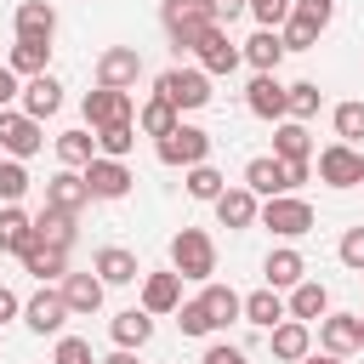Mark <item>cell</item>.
Listing matches in <instances>:
<instances>
[{
  "label": "cell",
  "instance_id": "cell-1",
  "mask_svg": "<svg viewBox=\"0 0 364 364\" xmlns=\"http://www.w3.org/2000/svg\"><path fill=\"white\" fill-rule=\"evenodd\" d=\"M171 267H176L182 279H193V284H210V279H216V239H210L205 228L171 233Z\"/></svg>",
  "mask_w": 364,
  "mask_h": 364
},
{
  "label": "cell",
  "instance_id": "cell-2",
  "mask_svg": "<svg viewBox=\"0 0 364 364\" xmlns=\"http://www.w3.org/2000/svg\"><path fill=\"white\" fill-rule=\"evenodd\" d=\"M154 97H165L176 114H193V108H205L216 91H210V74H205V68H182V63H176V68H165V74L154 80Z\"/></svg>",
  "mask_w": 364,
  "mask_h": 364
},
{
  "label": "cell",
  "instance_id": "cell-3",
  "mask_svg": "<svg viewBox=\"0 0 364 364\" xmlns=\"http://www.w3.org/2000/svg\"><path fill=\"white\" fill-rule=\"evenodd\" d=\"M154 154H159V165H176V171H193V165H205L210 159V131H199V125H176L171 136H159L154 142Z\"/></svg>",
  "mask_w": 364,
  "mask_h": 364
},
{
  "label": "cell",
  "instance_id": "cell-4",
  "mask_svg": "<svg viewBox=\"0 0 364 364\" xmlns=\"http://www.w3.org/2000/svg\"><path fill=\"white\" fill-rule=\"evenodd\" d=\"M262 228H273L279 239H301V233H313V228H318V216H313V205H307V199L279 193V199H262Z\"/></svg>",
  "mask_w": 364,
  "mask_h": 364
},
{
  "label": "cell",
  "instance_id": "cell-5",
  "mask_svg": "<svg viewBox=\"0 0 364 364\" xmlns=\"http://www.w3.org/2000/svg\"><path fill=\"white\" fill-rule=\"evenodd\" d=\"M40 148H46V125L28 119L23 108H0V154L6 159H28Z\"/></svg>",
  "mask_w": 364,
  "mask_h": 364
},
{
  "label": "cell",
  "instance_id": "cell-6",
  "mask_svg": "<svg viewBox=\"0 0 364 364\" xmlns=\"http://www.w3.org/2000/svg\"><path fill=\"white\" fill-rule=\"evenodd\" d=\"M136 80H142V51H136V46H108V51H97V85L131 91Z\"/></svg>",
  "mask_w": 364,
  "mask_h": 364
},
{
  "label": "cell",
  "instance_id": "cell-7",
  "mask_svg": "<svg viewBox=\"0 0 364 364\" xmlns=\"http://www.w3.org/2000/svg\"><path fill=\"white\" fill-rule=\"evenodd\" d=\"M245 108L256 114V119H290V85L279 80V74H256L250 85H245Z\"/></svg>",
  "mask_w": 364,
  "mask_h": 364
},
{
  "label": "cell",
  "instance_id": "cell-8",
  "mask_svg": "<svg viewBox=\"0 0 364 364\" xmlns=\"http://www.w3.org/2000/svg\"><path fill=\"white\" fill-rule=\"evenodd\" d=\"M74 313H68V301H63V290H34L28 301H23V324L34 330V336H63V324H68Z\"/></svg>",
  "mask_w": 364,
  "mask_h": 364
},
{
  "label": "cell",
  "instance_id": "cell-9",
  "mask_svg": "<svg viewBox=\"0 0 364 364\" xmlns=\"http://www.w3.org/2000/svg\"><path fill=\"white\" fill-rule=\"evenodd\" d=\"M85 125L91 131H102V125H125V119H136V102H131V91H108V85H97V91H85Z\"/></svg>",
  "mask_w": 364,
  "mask_h": 364
},
{
  "label": "cell",
  "instance_id": "cell-10",
  "mask_svg": "<svg viewBox=\"0 0 364 364\" xmlns=\"http://www.w3.org/2000/svg\"><path fill=\"white\" fill-rule=\"evenodd\" d=\"M318 182H330V188H358V182H364V154L347 148V142L318 148Z\"/></svg>",
  "mask_w": 364,
  "mask_h": 364
},
{
  "label": "cell",
  "instance_id": "cell-11",
  "mask_svg": "<svg viewBox=\"0 0 364 364\" xmlns=\"http://www.w3.org/2000/svg\"><path fill=\"white\" fill-rule=\"evenodd\" d=\"M131 182H136V176H131L125 159H102V154H97V159L85 165V188H91V199H108V205H114V199L131 193Z\"/></svg>",
  "mask_w": 364,
  "mask_h": 364
},
{
  "label": "cell",
  "instance_id": "cell-12",
  "mask_svg": "<svg viewBox=\"0 0 364 364\" xmlns=\"http://www.w3.org/2000/svg\"><path fill=\"white\" fill-rule=\"evenodd\" d=\"M46 205L51 210H68V216H80L85 205H91V188H85V171H57V176H46Z\"/></svg>",
  "mask_w": 364,
  "mask_h": 364
},
{
  "label": "cell",
  "instance_id": "cell-13",
  "mask_svg": "<svg viewBox=\"0 0 364 364\" xmlns=\"http://www.w3.org/2000/svg\"><path fill=\"white\" fill-rule=\"evenodd\" d=\"M176 307H182V273H176V267L142 273V313L165 318V313H176Z\"/></svg>",
  "mask_w": 364,
  "mask_h": 364
},
{
  "label": "cell",
  "instance_id": "cell-14",
  "mask_svg": "<svg viewBox=\"0 0 364 364\" xmlns=\"http://www.w3.org/2000/svg\"><path fill=\"white\" fill-rule=\"evenodd\" d=\"M318 341H324V353H336V358L358 353V347H364V324H358V313H324V318H318Z\"/></svg>",
  "mask_w": 364,
  "mask_h": 364
},
{
  "label": "cell",
  "instance_id": "cell-15",
  "mask_svg": "<svg viewBox=\"0 0 364 364\" xmlns=\"http://www.w3.org/2000/svg\"><path fill=\"white\" fill-rule=\"evenodd\" d=\"M193 57H199V68H205L210 80H216V74H233V68L245 63V51H239V46L228 40V28H222V23H216V28H210V34L199 40V51H193Z\"/></svg>",
  "mask_w": 364,
  "mask_h": 364
},
{
  "label": "cell",
  "instance_id": "cell-16",
  "mask_svg": "<svg viewBox=\"0 0 364 364\" xmlns=\"http://www.w3.org/2000/svg\"><path fill=\"white\" fill-rule=\"evenodd\" d=\"M216 222H222V228H233V233H245V228H256V222H262V199L239 182V188H228V193L216 199Z\"/></svg>",
  "mask_w": 364,
  "mask_h": 364
},
{
  "label": "cell",
  "instance_id": "cell-17",
  "mask_svg": "<svg viewBox=\"0 0 364 364\" xmlns=\"http://www.w3.org/2000/svg\"><path fill=\"white\" fill-rule=\"evenodd\" d=\"M91 273H97L102 284H136V279H142L136 250H125V245H102V250L91 256Z\"/></svg>",
  "mask_w": 364,
  "mask_h": 364
},
{
  "label": "cell",
  "instance_id": "cell-18",
  "mask_svg": "<svg viewBox=\"0 0 364 364\" xmlns=\"http://www.w3.org/2000/svg\"><path fill=\"white\" fill-rule=\"evenodd\" d=\"M245 188H250L256 199H279V193H290V182H284V159L256 154V159L245 165Z\"/></svg>",
  "mask_w": 364,
  "mask_h": 364
},
{
  "label": "cell",
  "instance_id": "cell-19",
  "mask_svg": "<svg viewBox=\"0 0 364 364\" xmlns=\"http://www.w3.org/2000/svg\"><path fill=\"white\" fill-rule=\"evenodd\" d=\"M267 347H273V358L301 364V358L313 353V330H307L301 318H284V324H273V330H267Z\"/></svg>",
  "mask_w": 364,
  "mask_h": 364
},
{
  "label": "cell",
  "instance_id": "cell-20",
  "mask_svg": "<svg viewBox=\"0 0 364 364\" xmlns=\"http://www.w3.org/2000/svg\"><path fill=\"white\" fill-rule=\"evenodd\" d=\"M57 108H63V85H57L51 74H34V80H23V114H28V119H40V125H46Z\"/></svg>",
  "mask_w": 364,
  "mask_h": 364
},
{
  "label": "cell",
  "instance_id": "cell-21",
  "mask_svg": "<svg viewBox=\"0 0 364 364\" xmlns=\"http://www.w3.org/2000/svg\"><path fill=\"white\" fill-rule=\"evenodd\" d=\"M262 279H267L273 290H296V284L307 279V262H301V250H290V245L267 250V262H262Z\"/></svg>",
  "mask_w": 364,
  "mask_h": 364
},
{
  "label": "cell",
  "instance_id": "cell-22",
  "mask_svg": "<svg viewBox=\"0 0 364 364\" xmlns=\"http://www.w3.org/2000/svg\"><path fill=\"white\" fill-rule=\"evenodd\" d=\"M11 23H17V40H51L57 34V6L51 0H23Z\"/></svg>",
  "mask_w": 364,
  "mask_h": 364
},
{
  "label": "cell",
  "instance_id": "cell-23",
  "mask_svg": "<svg viewBox=\"0 0 364 364\" xmlns=\"http://www.w3.org/2000/svg\"><path fill=\"white\" fill-rule=\"evenodd\" d=\"M239 51H245V63H250L256 74H279V63H284V40H279V28H256Z\"/></svg>",
  "mask_w": 364,
  "mask_h": 364
},
{
  "label": "cell",
  "instance_id": "cell-24",
  "mask_svg": "<svg viewBox=\"0 0 364 364\" xmlns=\"http://www.w3.org/2000/svg\"><path fill=\"white\" fill-rule=\"evenodd\" d=\"M23 273H34L40 284H46V279H68V250H57V245H46V239L34 233V245L23 250Z\"/></svg>",
  "mask_w": 364,
  "mask_h": 364
},
{
  "label": "cell",
  "instance_id": "cell-25",
  "mask_svg": "<svg viewBox=\"0 0 364 364\" xmlns=\"http://www.w3.org/2000/svg\"><path fill=\"white\" fill-rule=\"evenodd\" d=\"M102 290H108V284H102L97 273H68V279H63V301H68V313H80V318H91V313L102 307Z\"/></svg>",
  "mask_w": 364,
  "mask_h": 364
},
{
  "label": "cell",
  "instance_id": "cell-26",
  "mask_svg": "<svg viewBox=\"0 0 364 364\" xmlns=\"http://www.w3.org/2000/svg\"><path fill=\"white\" fill-rule=\"evenodd\" d=\"M199 301H205V313H210L216 330H228L233 318H245V296H239L233 284H216V279H210V284L199 290Z\"/></svg>",
  "mask_w": 364,
  "mask_h": 364
},
{
  "label": "cell",
  "instance_id": "cell-27",
  "mask_svg": "<svg viewBox=\"0 0 364 364\" xmlns=\"http://www.w3.org/2000/svg\"><path fill=\"white\" fill-rule=\"evenodd\" d=\"M284 318H290V307H284V296H279L273 284H262V290H250V296H245V324L273 330V324H284Z\"/></svg>",
  "mask_w": 364,
  "mask_h": 364
},
{
  "label": "cell",
  "instance_id": "cell-28",
  "mask_svg": "<svg viewBox=\"0 0 364 364\" xmlns=\"http://www.w3.org/2000/svg\"><path fill=\"white\" fill-rule=\"evenodd\" d=\"M108 336H114V347H148L154 341V313H142V307H125V313H114V324H108Z\"/></svg>",
  "mask_w": 364,
  "mask_h": 364
},
{
  "label": "cell",
  "instance_id": "cell-29",
  "mask_svg": "<svg viewBox=\"0 0 364 364\" xmlns=\"http://www.w3.org/2000/svg\"><path fill=\"white\" fill-rule=\"evenodd\" d=\"M273 159H284V165L313 159V136H307L301 119H279V125H273Z\"/></svg>",
  "mask_w": 364,
  "mask_h": 364
},
{
  "label": "cell",
  "instance_id": "cell-30",
  "mask_svg": "<svg viewBox=\"0 0 364 364\" xmlns=\"http://www.w3.org/2000/svg\"><path fill=\"white\" fill-rule=\"evenodd\" d=\"M28 245H34V216L23 205H0V250L23 256Z\"/></svg>",
  "mask_w": 364,
  "mask_h": 364
},
{
  "label": "cell",
  "instance_id": "cell-31",
  "mask_svg": "<svg viewBox=\"0 0 364 364\" xmlns=\"http://www.w3.org/2000/svg\"><path fill=\"white\" fill-rule=\"evenodd\" d=\"M57 159H63L68 171H85V165L97 159V131H91V125L63 131V136H57Z\"/></svg>",
  "mask_w": 364,
  "mask_h": 364
},
{
  "label": "cell",
  "instance_id": "cell-32",
  "mask_svg": "<svg viewBox=\"0 0 364 364\" xmlns=\"http://www.w3.org/2000/svg\"><path fill=\"white\" fill-rule=\"evenodd\" d=\"M34 233L46 239V245H57V250H74V239H80V216H68V210H40L34 216Z\"/></svg>",
  "mask_w": 364,
  "mask_h": 364
},
{
  "label": "cell",
  "instance_id": "cell-33",
  "mask_svg": "<svg viewBox=\"0 0 364 364\" xmlns=\"http://www.w3.org/2000/svg\"><path fill=\"white\" fill-rule=\"evenodd\" d=\"M284 307H290V318L313 324V318H324V313H330V290H324L318 279H301V284L290 290V301H284Z\"/></svg>",
  "mask_w": 364,
  "mask_h": 364
},
{
  "label": "cell",
  "instance_id": "cell-34",
  "mask_svg": "<svg viewBox=\"0 0 364 364\" xmlns=\"http://www.w3.org/2000/svg\"><path fill=\"white\" fill-rule=\"evenodd\" d=\"M46 63H51V40H17V46H11V57H6V68H11L17 80L46 74Z\"/></svg>",
  "mask_w": 364,
  "mask_h": 364
},
{
  "label": "cell",
  "instance_id": "cell-35",
  "mask_svg": "<svg viewBox=\"0 0 364 364\" xmlns=\"http://www.w3.org/2000/svg\"><path fill=\"white\" fill-rule=\"evenodd\" d=\"M176 125H182V114H176L165 97H148V102L136 108V131H142V136H154V142H159V136H171Z\"/></svg>",
  "mask_w": 364,
  "mask_h": 364
},
{
  "label": "cell",
  "instance_id": "cell-36",
  "mask_svg": "<svg viewBox=\"0 0 364 364\" xmlns=\"http://www.w3.org/2000/svg\"><path fill=\"white\" fill-rule=\"evenodd\" d=\"M222 193H228V176H222V171H216L210 159L188 171V199H205V205H216Z\"/></svg>",
  "mask_w": 364,
  "mask_h": 364
},
{
  "label": "cell",
  "instance_id": "cell-37",
  "mask_svg": "<svg viewBox=\"0 0 364 364\" xmlns=\"http://www.w3.org/2000/svg\"><path fill=\"white\" fill-rule=\"evenodd\" d=\"M136 148V119H125V125H102L97 131V154L102 159H125Z\"/></svg>",
  "mask_w": 364,
  "mask_h": 364
},
{
  "label": "cell",
  "instance_id": "cell-38",
  "mask_svg": "<svg viewBox=\"0 0 364 364\" xmlns=\"http://www.w3.org/2000/svg\"><path fill=\"white\" fill-rule=\"evenodd\" d=\"M159 23L165 28H182V23H216V17H210V0H165L159 6Z\"/></svg>",
  "mask_w": 364,
  "mask_h": 364
},
{
  "label": "cell",
  "instance_id": "cell-39",
  "mask_svg": "<svg viewBox=\"0 0 364 364\" xmlns=\"http://www.w3.org/2000/svg\"><path fill=\"white\" fill-rule=\"evenodd\" d=\"M336 142H347V148H358L364 142V102H336Z\"/></svg>",
  "mask_w": 364,
  "mask_h": 364
},
{
  "label": "cell",
  "instance_id": "cell-40",
  "mask_svg": "<svg viewBox=\"0 0 364 364\" xmlns=\"http://www.w3.org/2000/svg\"><path fill=\"white\" fill-rule=\"evenodd\" d=\"M330 17H336V0H290V23H301L313 34H324Z\"/></svg>",
  "mask_w": 364,
  "mask_h": 364
},
{
  "label": "cell",
  "instance_id": "cell-41",
  "mask_svg": "<svg viewBox=\"0 0 364 364\" xmlns=\"http://www.w3.org/2000/svg\"><path fill=\"white\" fill-rule=\"evenodd\" d=\"M28 193V171H23V159H6L0 154V205H17Z\"/></svg>",
  "mask_w": 364,
  "mask_h": 364
},
{
  "label": "cell",
  "instance_id": "cell-42",
  "mask_svg": "<svg viewBox=\"0 0 364 364\" xmlns=\"http://www.w3.org/2000/svg\"><path fill=\"white\" fill-rule=\"evenodd\" d=\"M51 364H102V358L91 353V341H85V336H57V353H51Z\"/></svg>",
  "mask_w": 364,
  "mask_h": 364
},
{
  "label": "cell",
  "instance_id": "cell-43",
  "mask_svg": "<svg viewBox=\"0 0 364 364\" xmlns=\"http://www.w3.org/2000/svg\"><path fill=\"white\" fill-rule=\"evenodd\" d=\"M318 102H324V97H318V85H313V80H296V85H290V119H313V114H318Z\"/></svg>",
  "mask_w": 364,
  "mask_h": 364
},
{
  "label": "cell",
  "instance_id": "cell-44",
  "mask_svg": "<svg viewBox=\"0 0 364 364\" xmlns=\"http://www.w3.org/2000/svg\"><path fill=\"white\" fill-rule=\"evenodd\" d=\"M176 324H182V336H210L216 324H210V313H205V301L193 296V301H182L176 307Z\"/></svg>",
  "mask_w": 364,
  "mask_h": 364
},
{
  "label": "cell",
  "instance_id": "cell-45",
  "mask_svg": "<svg viewBox=\"0 0 364 364\" xmlns=\"http://www.w3.org/2000/svg\"><path fill=\"white\" fill-rule=\"evenodd\" d=\"M245 6H250L256 28H284L290 23V0H245Z\"/></svg>",
  "mask_w": 364,
  "mask_h": 364
},
{
  "label": "cell",
  "instance_id": "cell-46",
  "mask_svg": "<svg viewBox=\"0 0 364 364\" xmlns=\"http://www.w3.org/2000/svg\"><path fill=\"white\" fill-rule=\"evenodd\" d=\"M336 256H341L353 273H364V228H347V233H341V245H336Z\"/></svg>",
  "mask_w": 364,
  "mask_h": 364
},
{
  "label": "cell",
  "instance_id": "cell-47",
  "mask_svg": "<svg viewBox=\"0 0 364 364\" xmlns=\"http://www.w3.org/2000/svg\"><path fill=\"white\" fill-rule=\"evenodd\" d=\"M279 40H284V51H313V46H318V34H313V28H301V23H284V28H279Z\"/></svg>",
  "mask_w": 364,
  "mask_h": 364
},
{
  "label": "cell",
  "instance_id": "cell-48",
  "mask_svg": "<svg viewBox=\"0 0 364 364\" xmlns=\"http://www.w3.org/2000/svg\"><path fill=\"white\" fill-rule=\"evenodd\" d=\"M199 364H250V358H245V347H233V341H210Z\"/></svg>",
  "mask_w": 364,
  "mask_h": 364
},
{
  "label": "cell",
  "instance_id": "cell-49",
  "mask_svg": "<svg viewBox=\"0 0 364 364\" xmlns=\"http://www.w3.org/2000/svg\"><path fill=\"white\" fill-rule=\"evenodd\" d=\"M17 97H23V80H17V74H11L6 63H0V108H11Z\"/></svg>",
  "mask_w": 364,
  "mask_h": 364
},
{
  "label": "cell",
  "instance_id": "cell-50",
  "mask_svg": "<svg viewBox=\"0 0 364 364\" xmlns=\"http://www.w3.org/2000/svg\"><path fill=\"white\" fill-rule=\"evenodd\" d=\"M239 11H250V6H245V0H210V17H216L222 28H228V23L239 17Z\"/></svg>",
  "mask_w": 364,
  "mask_h": 364
},
{
  "label": "cell",
  "instance_id": "cell-51",
  "mask_svg": "<svg viewBox=\"0 0 364 364\" xmlns=\"http://www.w3.org/2000/svg\"><path fill=\"white\" fill-rule=\"evenodd\" d=\"M17 313H23V301H17V290H6V284H0V324H6V318H17Z\"/></svg>",
  "mask_w": 364,
  "mask_h": 364
},
{
  "label": "cell",
  "instance_id": "cell-52",
  "mask_svg": "<svg viewBox=\"0 0 364 364\" xmlns=\"http://www.w3.org/2000/svg\"><path fill=\"white\" fill-rule=\"evenodd\" d=\"M102 364H136V353H131V347H114V353H108Z\"/></svg>",
  "mask_w": 364,
  "mask_h": 364
},
{
  "label": "cell",
  "instance_id": "cell-53",
  "mask_svg": "<svg viewBox=\"0 0 364 364\" xmlns=\"http://www.w3.org/2000/svg\"><path fill=\"white\" fill-rule=\"evenodd\" d=\"M301 364H347V358H336V353H307Z\"/></svg>",
  "mask_w": 364,
  "mask_h": 364
},
{
  "label": "cell",
  "instance_id": "cell-54",
  "mask_svg": "<svg viewBox=\"0 0 364 364\" xmlns=\"http://www.w3.org/2000/svg\"><path fill=\"white\" fill-rule=\"evenodd\" d=\"M358 324H364V313H358Z\"/></svg>",
  "mask_w": 364,
  "mask_h": 364
}]
</instances>
